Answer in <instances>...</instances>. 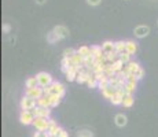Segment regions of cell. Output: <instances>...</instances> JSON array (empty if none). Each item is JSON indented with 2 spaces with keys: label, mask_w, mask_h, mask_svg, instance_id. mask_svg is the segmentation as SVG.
Returning <instances> with one entry per match:
<instances>
[{
  "label": "cell",
  "mask_w": 158,
  "mask_h": 137,
  "mask_svg": "<svg viewBox=\"0 0 158 137\" xmlns=\"http://www.w3.org/2000/svg\"><path fill=\"white\" fill-rule=\"evenodd\" d=\"M43 89H44V96L58 95V96L63 97L66 93V89H65V87H63V84H60V82H58V81H54L51 85H48L47 88H43Z\"/></svg>",
  "instance_id": "1"
},
{
  "label": "cell",
  "mask_w": 158,
  "mask_h": 137,
  "mask_svg": "<svg viewBox=\"0 0 158 137\" xmlns=\"http://www.w3.org/2000/svg\"><path fill=\"white\" fill-rule=\"evenodd\" d=\"M36 78H37L39 87H41V88H47L48 85H51L54 82L52 77H51V74H48V73H45V71L37 73V74H36Z\"/></svg>",
  "instance_id": "2"
},
{
  "label": "cell",
  "mask_w": 158,
  "mask_h": 137,
  "mask_svg": "<svg viewBox=\"0 0 158 137\" xmlns=\"http://www.w3.org/2000/svg\"><path fill=\"white\" fill-rule=\"evenodd\" d=\"M32 125L39 132H48V129H50V118H35Z\"/></svg>",
  "instance_id": "3"
},
{
  "label": "cell",
  "mask_w": 158,
  "mask_h": 137,
  "mask_svg": "<svg viewBox=\"0 0 158 137\" xmlns=\"http://www.w3.org/2000/svg\"><path fill=\"white\" fill-rule=\"evenodd\" d=\"M37 106V100L33 99V97H29V96H23L22 100H21V108L22 110H28V111H32L33 108Z\"/></svg>",
  "instance_id": "4"
},
{
  "label": "cell",
  "mask_w": 158,
  "mask_h": 137,
  "mask_svg": "<svg viewBox=\"0 0 158 137\" xmlns=\"http://www.w3.org/2000/svg\"><path fill=\"white\" fill-rule=\"evenodd\" d=\"M92 70H89V69H87V67H83L78 71V74H77V81L78 84H87V81L89 80L91 77H92V74L94 73H91Z\"/></svg>",
  "instance_id": "5"
},
{
  "label": "cell",
  "mask_w": 158,
  "mask_h": 137,
  "mask_svg": "<svg viewBox=\"0 0 158 137\" xmlns=\"http://www.w3.org/2000/svg\"><path fill=\"white\" fill-rule=\"evenodd\" d=\"M32 112H33V115H35V118H50V115H51V108L36 106V107L32 110Z\"/></svg>",
  "instance_id": "6"
},
{
  "label": "cell",
  "mask_w": 158,
  "mask_h": 137,
  "mask_svg": "<svg viewBox=\"0 0 158 137\" xmlns=\"http://www.w3.org/2000/svg\"><path fill=\"white\" fill-rule=\"evenodd\" d=\"M19 121L22 125H32L33 121H35V115H33L32 111H28V110H22L19 115Z\"/></svg>",
  "instance_id": "7"
},
{
  "label": "cell",
  "mask_w": 158,
  "mask_h": 137,
  "mask_svg": "<svg viewBox=\"0 0 158 137\" xmlns=\"http://www.w3.org/2000/svg\"><path fill=\"white\" fill-rule=\"evenodd\" d=\"M26 96L33 97V99H40L41 96H44V89L41 87H36V88H26Z\"/></svg>",
  "instance_id": "8"
},
{
  "label": "cell",
  "mask_w": 158,
  "mask_h": 137,
  "mask_svg": "<svg viewBox=\"0 0 158 137\" xmlns=\"http://www.w3.org/2000/svg\"><path fill=\"white\" fill-rule=\"evenodd\" d=\"M133 33H135V36L138 38H144L150 34V27L147 25H139L133 29Z\"/></svg>",
  "instance_id": "9"
},
{
  "label": "cell",
  "mask_w": 158,
  "mask_h": 137,
  "mask_svg": "<svg viewBox=\"0 0 158 137\" xmlns=\"http://www.w3.org/2000/svg\"><path fill=\"white\" fill-rule=\"evenodd\" d=\"M52 32L55 33V36L58 37V40H62V38H65V37H68V36H69V29L66 26H63V25L55 26L52 29Z\"/></svg>",
  "instance_id": "10"
},
{
  "label": "cell",
  "mask_w": 158,
  "mask_h": 137,
  "mask_svg": "<svg viewBox=\"0 0 158 137\" xmlns=\"http://www.w3.org/2000/svg\"><path fill=\"white\" fill-rule=\"evenodd\" d=\"M102 51L105 54H111V52H115V42L110 41V40H106L105 42H102Z\"/></svg>",
  "instance_id": "11"
},
{
  "label": "cell",
  "mask_w": 158,
  "mask_h": 137,
  "mask_svg": "<svg viewBox=\"0 0 158 137\" xmlns=\"http://www.w3.org/2000/svg\"><path fill=\"white\" fill-rule=\"evenodd\" d=\"M139 69H140V65H139L138 62H133V60H131L129 63L125 65V70L129 73V74H135Z\"/></svg>",
  "instance_id": "12"
},
{
  "label": "cell",
  "mask_w": 158,
  "mask_h": 137,
  "mask_svg": "<svg viewBox=\"0 0 158 137\" xmlns=\"http://www.w3.org/2000/svg\"><path fill=\"white\" fill-rule=\"evenodd\" d=\"M114 122L118 127H124L127 123H128V118H127L124 114H117L114 118Z\"/></svg>",
  "instance_id": "13"
},
{
  "label": "cell",
  "mask_w": 158,
  "mask_h": 137,
  "mask_svg": "<svg viewBox=\"0 0 158 137\" xmlns=\"http://www.w3.org/2000/svg\"><path fill=\"white\" fill-rule=\"evenodd\" d=\"M127 52L131 54L133 56V55H136L138 52V44H136L133 40H128L127 41Z\"/></svg>",
  "instance_id": "14"
},
{
  "label": "cell",
  "mask_w": 158,
  "mask_h": 137,
  "mask_svg": "<svg viewBox=\"0 0 158 137\" xmlns=\"http://www.w3.org/2000/svg\"><path fill=\"white\" fill-rule=\"evenodd\" d=\"M115 88H113V87H110V85H109L107 88H106V89H103L102 91V95H103V97H105V99H109L110 100L111 97L114 96V93H115Z\"/></svg>",
  "instance_id": "15"
},
{
  "label": "cell",
  "mask_w": 158,
  "mask_h": 137,
  "mask_svg": "<svg viewBox=\"0 0 158 137\" xmlns=\"http://www.w3.org/2000/svg\"><path fill=\"white\" fill-rule=\"evenodd\" d=\"M111 67H113L114 73H120L121 70H124V67H125V63H124L121 59H117L115 62L111 63Z\"/></svg>",
  "instance_id": "16"
},
{
  "label": "cell",
  "mask_w": 158,
  "mask_h": 137,
  "mask_svg": "<svg viewBox=\"0 0 158 137\" xmlns=\"http://www.w3.org/2000/svg\"><path fill=\"white\" fill-rule=\"evenodd\" d=\"M136 82H127L125 85H124V91H125L127 95H133V92H135L136 89Z\"/></svg>",
  "instance_id": "17"
},
{
  "label": "cell",
  "mask_w": 158,
  "mask_h": 137,
  "mask_svg": "<svg viewBox=\"0 0 158 137\" xmlns=\"http://www.w3.org/2000/svg\"><path fill=\"white\" fill-rule=\"evenodd\" d=\"M77 74H78V70H76V69H69L68 70V73H66V80L68 81H76L77 80Z\"/></svg>",
  "instance_id": "18"
},
{
  "label": "cell",
  "mask_w": 158,
  "mask_h": 137,
  "mask_svg": "<svg viewBox=\"0 0 158 137\" xmlns=\"http://www.w3.org/2000/svg\"><path fill=\"white\" fill-rule=\"evenodd\" d=\"M37 106H40V107H47V108H51L50 97H48V96H41L40 99H37Z\"/></svg>",
  "instance_id": "19"
},
{
  "label": "cell",
  "mask_w": 158,
  "mask_h": 137,
  "mask_svg": "<svg viewBox=\"0 0 158 137\" xmlns=\"http://www.w3.org/2000/svg\"><path fill=\"white\" fill-rule=\"evenodd\" d=\"M133 102H135L133 95H125L124 96V100H123V106L125 108H131L133 106Z\"/></svg>",
  "instance_id": "20"
},
{
  "label": "cell",
  "mask_w": 158,
  "mask_h": 137,
  "mask_svg": "<svg viewBox=\"0 0 158 137\" xmlns=\"http://www.w3.org/2000/svg\"><path fill=\"white\" fill-rule=\"evenodd\" d=\"M127 51V41H115V52L121 54Z\"/></svg>",
  "instance_id": "21"
},
{
  "label": "cell",
  "mask_w": 158,
  "mask_h": 137,
  "mask_svg": "<svg viewBox=\"0 0 158 137\" xmlns=\"http://www.w3.org/2000/svg\"><path fill=\"white\" fill-rule=\"evenodd\" d=\"M77 52L80 54L81 56L87 58V56H89V55H91V47H87V45H81V47L77 50Z\"/></svg>",
  "instance_id": "22"
},
{
  "label": "cell",
  "mask_w": 158,
  "mask_h": 137,
  "mask_svg": "<svg viewBox=\"0 0 158 137\" xmlns=\"http://www.w3.org/2000/svg\"><path fill=\"white\" fill-rule=\"evenodd\" d=\"M25 87L26 88H36V87H39V82H37V78H36V75H35V77H29L28 80H26Z\"/></svg>",
  "instance_id": "23"
},
{
  "label": "cell",
  "mask_w": 158,
  "mask_h": 137,
  "mask_svg": "<svg viewBox=\"0 0 158 137\" xmlns=\"http://www.w3.org/2000/svg\"><path fill=\"white\" fill-rule=\"evenodd\" d=\"M48 97H50L51 108L56 107V106H58V104H59V103H60V99H62V97H60V96H58V95H48Z\"/></svg>",
  "instance_id": "24"
},
{
  "label": "cell",
  "mask_w": 158,
  "mask_h": 137,
  "mask_svg": "<svg viewBox=\"0 0 158 137\" xmlns=\"http://www.w3.org/2000/svg\"><path fill=\"white\" fill-rule=\"evenodd\" d=\"M131 58H132V55L128 54L127 51H125V52L118 54V59H121L124 63H125V65H127V63H129V62H131Z\"/></svg>",
  "instance_id": "25"
},
{
  "label": "cell",
  "mask_w": 158,
  "mask_h": 137,
  "mask_svg": "<svg viewBox=\"0 0 158 137\" xmlns=\"http://www.w3.org/2000/svg\"><path fill=\"white\" fill-rule=\"evenodd\" d=\"M98 84H99V81L96 80L95 77H94V74H92V77H91L89 80L87 81V87L91 88V89H94V88H98Z\"/></svg>",
  "instance_id": "26"
},
{
  "label": "cell",
  "mask_w": 158,
  "mask_h": 137,
  "mask_svg": "<svg viewBox=\"0 0 158 137\" xmlns=\"http://www.w3.org/2000/svg\"><path fill=\"white\" fill-rule=\"evenodd\" d=\"M76 137H94L92 132L91 130H87V129H83V130H78Z\"/></svg>",
  "instance_id": "27"
},
{
  "label": "cell",
  "mask_w": 158,
  "mask_h": 137,
  "mask_svg": "<svg viewBox=\"0 0 158 137\" xmlns=\"http://www.w3.org/2000/svg\"><path fill=\"white\" fill-rule=\"evenodd\" d=\"M47 41L50 42V44H55L56 41H59V40H58V37L55 36V33H54L52 30H51V32L47 34Z\"/></svg>",
  "instance_id": "28"
},
{
  "label": "cell",
  "mask_w": 158,
  "mask_h": 137,
  "mask_svg": "<svg viewBox=\"0 0 158 137\" xmlns=\"http://www.w3.org/2000/svg\"><path fill=\"white\" fill-rule=\"evenodd\" d=\"M106 59H107V62L110 63H113V62H115V60L118 59V54L117 52H111V54H106Z\"/></svg>",
  "instance_id": "29"
},
{
  "label": "cell",
  "mask_w": 158,
  "mask_h": 137,
  "mask_svg": "<svg viewBox=\"0 0 158 137\" xmlns=\"http://www.w3.org/2000/svg\"><path fill=\"white\" fill-rule=\"evenodd\" d=\"M76 54H77V50H73V48H66L63 51V56H66V58H72Z\"/></svg>",
  "instance_id": "30"
},
{
  "label": "cell",
  "mask_w": 158,
  "mask_h": 137,
  "mask_svg": "<svg viewBox=\"0 0 158 137\" xmlns=\"http://www.w3.org/2000/svg\"><path fill=\"white\" fill-rule=\"evenodd\" d=\"M133 75H135V77L138 78V80H142V78H143V75H144V70L140 67V69H139L138 71H136V73H135V74H133Z\"/></svg>",
  "instance_id": "31"
},
{
  "label": "cell",
  "mask_w": 158,
  "mask_h": 137,
  "mask_svg": "<svg viewBox=\"0 0 158 137\" xmlns=\"http://www.w3.org/2000/svg\"><path fill=\"white\" fill-rule=\"evenodd\" d=\"M33 137H50V135H48V132H36L35 135H33Z\"/></svg>",
  "instance_id": "32"
},
{
  "label": "cell",
  "mask_w": 158,
  "mask_h": 137,
  "mask_svg": "<svg viewBox=\"0 0 158 137\" xmlns=\"http://www.w3.org/2000/svg\"><path fill=\"white\" fill-rule=\"evenodd\" d=\"M87 3L89 6H92V7H95V6H99L102 3V0H87Z\"/></svg>",
  "instance_id": "33"
},
{
  "label": "cell",
  "mask_w": 158,
  "mask_h": 137,
  "mask_svg": "<svg viewBox=\"0 0 158 137\" xmlns=\"http://www.w3.org/2000/svg\"><path fill=\"white\" fill-rule=\"evenodd\" d=\"M58 137H69V135H68V132H65V130H63V132L60 133V135L58 136Z\"/></svg>",
  "instance_id": "34"
},
{
  "label": "cell",
  "mask_w": 158,
  "mask_h": 137,
  "mask_svg": "<svg viewBox=\"0 0 158 137\" xmlns=\"http://www.w3.org/2000/svg\"><path fill=\"white\" fill-rule=\"evenodd\" d=\"M3 30H4V32H8V30H10V26H8V25H4V26H3Z\"/></svg>",
  "instance_id": "35"
},
{
  "label": "cell",
  "mask_w": 158,
  "mask_h": 137,
  "mask_svg": "<svg viewBox=\"0 0 158 137\" xmlns=\"http://www.w3.org/2000/svg\"><path fill=\"white\" fill-rule=\"evenodd\" d=\"M45 2H47V0H36V3H37V4H44Z\"/></svg>",
  "instance_id": "36"
},
{
  "label": "cell",
  "mask_w": 158,
  "mask_h": 137,
  "mask_svg": "<svg viewBox=\"0 0 158 137\" xmlns=\"http://www.w3.org/2000/svg\"><path fill=\"white\" fill-rule=\"evenodd\" d=\"M50 137H58V136H54V135H50Z\"/></svg>",
  "instance_id": "37"
}]
</instances>
